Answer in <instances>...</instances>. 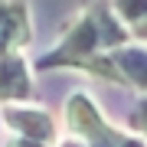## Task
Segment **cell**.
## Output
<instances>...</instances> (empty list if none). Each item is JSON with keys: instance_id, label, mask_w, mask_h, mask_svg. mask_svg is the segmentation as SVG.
Instances as JSON below:
<instances>
[{"instance_id": "obj_2", "label": "cell", "mask_w": 147, "mask_h": 147, "mask_svg": "<svg viewBox=\"0 0 147 147\" xmlns=\"http://www.w3.org/2000/svg\"><path fill=\"white\" fill-rule=\"evenodd\" d=\"M65 127L69 137L85 147H121L127 137V131L111 124L85 92H72L65 98Z\"/></svg>"}, {"instance_id": "obj_12", "label": "cell", "mask_w": 147, "mask_h": 147, "mask_svg": "<svg viewBox=\"0 0 147 147\" xmlns=\"http://www.w3.org/2000/svg\"><path fill=\"white\" fill-rule=\"evenodd\" d=\"M0 127H3V121H0Z\"/></svg>"}, {"instance_id": "obj_6", "label": "cell", "mask_w": 147, "mask_h": 147, "mask_svg": "<svg viewBox=\"0 0 147 147\" xmlns=\"http://www.w3.org/2000/svg\"><path fill=\"white\" fill-rule=\"evenodd\" d=\"M111 65L118 69L121 82L127 85V88L147 95V46H121L115 53H108Z\"/></svg>"}, {"instance_id": "obj_8", "label": "cell", "mask_w": 147, "mask_h": 147, "mask_svg": "<svg viewBox=\"0 0 147 147\" xmlns=\"http://www.w3.org/2000/svg\"><path fill=\"white\" fill-rule=\"evenodd\" d=\"M124 131L134 134V137H141V141H147V95H141V98H137V105L131 108Z\"/></svg>"}, {"instance_id": "obj_1", "label": "cell", "mask_w": 147, "mask_h": 147, "mask_svg": "<svg viewBox=\"0 0 147 147\" xmlns=\"http://www.w3.org/2000/svg\"><path fill=\"white\" fill-rule=\"evenodd\" d=\"M101 13L105 3H82L79 16L62 30V36L46 56L36 59V72H53V69H75L88 72L95 79H105L111 85H124L118 69L111 65L101 39Z\"/></svg>"}, {"instance_id": "obj_10", "label": "cell", "mask_w": 147, "mask_h": 147, "mask_svg": "<svg viewBox=\"0 0 147 147\" xmlns=\"http://www.w3.org/2000/svg\"><path fill=\"white\" fill-rule=\"evenodd\" d=\"M121 147H147V141H141V137H134V134H127Z\"/></svg>"}, {"instance_id": "obj_5", "label": "cell", "mask_w": 147, "mask_h": 147, "mask_svg": "<svg viewBox=\"0 0 147 147\" xmlns=\"http://www.w3.org/2000/svg\"><path fill=\"white\" fill-rule=\"evenodd\" d=\"M33 39L30 7L26 3H0V59L7 53H20Z\"/></svg>"}, {"instance_id": "obj_7", "label": "cell", "mask_w": 147, "mask_h": 147, "mask_svg": "<svg viewBox=\"0 0 147 147\" xmlns=\"http://www.w3.org/2000/svg\"><path fill=\"white\" fill-rule=\"evenodd\" d=\"M115 16L121 20V26H137L141 20H147V0H124V3H111Z\"/></svg>"}, {"instance_id": "obj_4", "label": "cell", "mask_w": 147, "mask_h": 147, "mask_svg": "<svg viewBox=\"0 0 147 147\" xmlns=\"http://www.w3.org/2000/svg\"><path fill=\"white\" fill-rule=\"evenodd\" d=\"M36 82L23 53H7L0 59V105H33Z\"/></svg>"}, {"instance_id": "obj_9", "label": "cell", "mask_w": 147, "mask_h": 147, "mask_svg": "<svg viewBox=\"0 0 147 147\" xmlns=\"http://www.w3.org/2000/svg\"><path fill=\"white\" fill-rule=\"evenodd\" d=\"M3 147H46V144H36V141H26V137H10Z\"/></svg>"}, {"instance_id": "obj_3", "label": "cell", "mask_w": 147, "mask_h": 147, "mask_svg": "<svg viewBox=\"0 0 147 147\" xmlns=\"http://www.w3.org/2000/svg\"><path fill=\"white\" fill-rule=\"evenodd\" d=\"M0 121L10 127L13 137H26V141L53 147L59 137V124L46 108L39 105H0Z\"/></svg>"}, {"instance_id": "obj_11", "label": "cell", "mask_w": 147, "mask_h": 147, "mask_svg": "<svg viewBox=\"0 0 147 147\" xmlns=\"http://www.w3.org/2000/svg\"><path fill=\"white\" fill-rule=\"evenodd\" d=\"M56 147H85L79 141H72V137H62V141H56Z\"/></svg>"}]
</instances>
